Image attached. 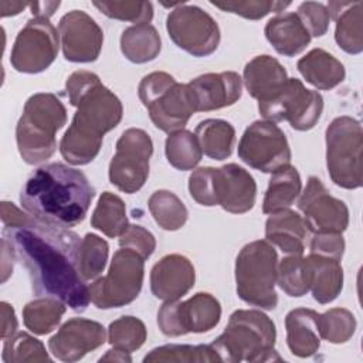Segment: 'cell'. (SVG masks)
I'll return each instance as SVG.
<instances>
[{
  "label": "cell",
  "mask_w": 363,
  "mask_h": 363,
  "mask_svg": "<svg viewBox=\"0 0 363 363\" xmlns=\"http://www.w3.org/2000/svg\"><path fill=\"white\" fill-rule=\"evenodd\" d=\"M1 242L28 271L37 295L60 299L75 312L86 309L91 296L79 272L82 240L77 233L34 218L27 225L4 227Z\"/></svg>",
  "instance_id": "cell-1"
},
{
  "label": "cell",
  "mask_w": 363,
  "mask_h": 363,
  "mask_svg": "<svg viewBox=\"0 0 363 363\" xmlns=\"http://www.w3.org/2000/svg\"><path fill=\"white\" fill-rule=\"evenodd\" d=\"M95 196L86 176L64 163L35 169L20 193L24 210L37 221L69 228L82 223Z\"/></svg>",
  "instance_id": "cell-2"
},
{
  "label": "cell",
  "mask_w": 363,
  "mask_h": 363,
  "mask_svg": "<svg viewBox=\"0 0 363 363\" xmlns=\"http://www.w3.org/2000/svg\"><path fill=\"white\" fill-rule=\"evenodd\" d=\"M77 112L60 142L62 157L75 166L91 163L99 153L104 135L116 128L123 108L119 98L96 82L75 104Z\"/></svg>",
  "instance_id": "cell-3"
},
{
  "label": "cell",
  "mask_w": 363,
  "mask_h": 363,
  "mask_svg": "<svg viewBox=\"0 0 363 363\" xmlns=\"http://www.w3.org/2000/svg\"><path fill=\"white\" fill-rule=\"evenodd\" d=\"M277 329L272 319L257 309L231 313L224 332L211 343L221 362H274L281 356L274 349Z\"/></svg>",
  "instance_id": "cell-4"
},
{
  "label": "cell",
  "mask_w": 363,
  "mask_h": 363,
  "mask_svg": "<svg viewBox=\"0 0 363 363\" xmlns=\"http://www.w3.org/2000/svg\"><path fill=\"white\" fill-rule=\"evenodd\" d=\"M67 122V109L60 98L51 92L31 95L16 126L18 153L28 164L50 159L55 149V133Z\"/></svg>",
  "instance_id": "cell-5"
},
{
  "label": "cell",
  "mask_w": 363,
  "mask_h": 363,
  "mask_svg": "<svg viewBox=\"0 0 363 363\" xmlns=\"http://www.w3.org/2000/svg\"><path fill=\"white\" fill-rule=\"evenodd\" d=\"M278 255L275 248L264 240L248 242L235 259L237 295L248 305L261 309H275Z\"/></svg>",
  "instance_id": "cell-6"
},
{
  "label": "cell",
  "mask_w": 363,
  "mask_h": 363,
  "mask_svg": "<svg viewBox=\"0 0 363 363\" xmlns=\"http://www.w3.org/2000/svg\"><path fill=\"white\" fill-rule=\"evenodd\" d=\"M138 94L153 125L163 132L183 129L194 113L187 84H179L167 72L155 71L143 77Z\"/></svg>",
  "instance_id": "cell-7"
},
{
  "label": "cell",
  "mask_w": 363,
  "mask_h": 363,
  "mask_svg": "<svg viewBox=\"0 0 363 363\" xmlns=\"http://www.w3.org/2000/svg\"><path fill=\"white\" fill-rule=\"evenodd\" d=\"M363 130L357 119L335 118L326 129V166L332 182L353 190L363 184Z\"/></svg>",
  "instance_id": "cell-8"
},
{
  "label": "cell",
  "mask_w": 363,
  "mask_h": 363,
  "mask_svg": "<svg viewBox=\"0 0 363 363\" xmlns=\"http://www.w3.org/2000/svg\"><path fill=\"white\" fill-rule=\"evenodd\" d=\"M145 259L132 250H118L105 277L89 285L91 302L99 309L121 308L133 302L143 284Z\"/></svg>",
  "instance_id": "cell-9"
},
{
  "label": "cell",
  "mask_w": 363,
  "mask_h": 363,
  "mask_svg": "<svg viewBox=\"0 0 363 363\" xmlns=\"http://www.w3.org/2000/svg\"><path fill=\"white\" fill-rule=\"evenodd\" d=\"M265 121H286L295 130H309L320 119L323 98L318 91L306 89L296 78H288L282 88L265 101L258 102Z\"/></svg>",
  "instance_id": "cell-10"
},
{
  "label": "cell",
  "mask_w": 363,
  "mask_h": 363,
  "mask_svg": "<svg viewBox=\"0 0 363 363\" xmlns=\"http://www.w3.org/2000/svg\"><path fill=\"white\" fill-rule=\"evenodd\" d=\"M152 153V139L143 129H126L118 139L116 153L109 163V182L123 193H136L147 180Z\"/></svg>",
  "instance_id": "cell-11"
},
{
  "label": "cell",
  "mask_w": 363,
  "mask_h": 363,
  "mask_svg": "<svg viewBox=\"0 0 363 363\" xmlns=\"http://www.w3.org/2000/svg\"><path fill=\"white\" fill-rule=\"evenodd\" d=\"M170 40L193 57H207L220 44V28L216 20L203 9L179 4L166 18Z\"/></svg>",
  "instance_id": "cell-12"
},
{
  "label": "cell",
  "mask_w": 363,
  "mask_h": 363,
  "mask_svg": "<svg viewBox=\"0 0 363 363\" xmlns=\"http://www.w3.org/2000/svg\"><path fill=\"white\" fill-rule=\"evenodd\" d=\"M60 33L45 17H34L18 31L10 64L18 72L38 74L45 71L55 60L60 47Z\"/></svg>",
  "instance_id": "cell-13"
},
{
  "label": "cell",
  "mask_w": 363,
  "mask_h": 363,
  "mask_svg": "<svg viewBox=\"0 0 363 363\" xmlns=\"http://www.w3.org/2000/svg\"><path fill=\"white\" fill-rule=\"evenodd\" d=\"M221 318L220 302L207 292H197L184 302L169 301L157 312V325L166 336L204 333L216 328Z\"/></svg>",
  "instance_id": "cell-14"
},
{
  "label": "cell",
  "mask_w": 363,
  "mask_h": 363,
  "mask_svg": "<svg viewBox=\"0 0 363 363\" xmlns=\"http://www.w3.org/2000/svg\"><path fill=\"white\" fill-rule=\"evenodd\" d=\"M238 157L252 169L274 173L289 164L291 147L278 125L269 121H255L240 139Z\"/></svg>",
  "instance_id": "cell-15"
},
{
  "label": "cell",
  "mask_w": 363,
  "mask_h": 363,
  "mask_svg": "<svg viewBox=\"0 0 363 363\" xmlns=\"http://www.w3.org/2000/svg\"><path fill=\"white\" fill-rule=\"evenodd\" d=\"M298 207L303 213L306 227L315 234H342L349 225V208L345 201L330 196L323 183L315 176L308 179Z\"/></svg>",
  "instance_id": "cell-16"
},
{
  "label": "cell",
  "mask_w": 363,
  "mask_h": 363,
  "mask_svg": "<svg viewBox=\"0 0 363 363\" xmlns=\"http://www.w3.org/2000/svg\"><path fill=\"white\" fill-rule=\"evenodd\" d=\"M58 33L65 60L71 62H92L99 57L104 33L85 11L72 10L64 14L58 24Z\"/></svg>",
  "instance_id": "cell-17"
},
{
  "label": "cell",
  "mask_w": 363,
  "mask_h": 363,
  "mask_svg": "<svg viewBox=\"0 0 363 363\" xmlns=\"http://www.w3.org/2000/svg\"><path fill=\"white\" fill-rule=\"evenodd\" d=\"M213 196L216 206L233 214L250 211L255 204L257 184L254 177L241 166L228 163L213 167L211 172Z\"/></svg>",
  "instance_id": "cell-18"
},
{
  "label": "cell",
  "mask_w": 363,
  "mask_h": 363,
  "mask_svg": "<svg viewBox=\"0 0 363 363\" xmlns=\"http://www.w3.org/2000/svg\"><path fill=\"white\" fill-rule=\"evenodd\" d=\"M106 340L105 328L95 320L72 318L48 340L50 352L62 362H77Z\"/></svg>",
  "instance_id": "cell-19"
},
{
  "label": "cell",
  "mask_w": 363,
  "mask_h": 363,
  "mask_svg": "<svg viewBox=\"0 0 363 363\" xmlns=\"http://www.w3.org/2000/svg\"><path fill=\"white\" fill-rule=\"evenodd\" d=\"M242 79L234 71L208 72L187 84L194 112H208L234 105L241 98Z\"/></svg>",
  "instance_id": "cell-20"
},
{
  "label": "cell",
  "mask_w": 363,
  "mask_h": 363,
  "mask_svg": "<svg viewBox=\"0 0 363 363\" xmlns=\"http://www.w3.org/2000/svg\"><path fill=\"white\" fill-rule=\"evenodd\" d=\"M196 272L190 259L180 254L164 255L150 271L152 294L164 302L177 301L194 285Z\"/></svg>",
  "instance_id": "cell-21"
},
{
  "label": "cell",
  "mask_w": 363,
  "mask_h": 363,
  "mask_svg": "<svg viewBox=\"0 0 363 363\" xmlns=\"http://www.w3.org/2000/svg\"><path fill=\"white\" fill-rule=\"evenodd\" d=\"M309 228L295 211L285 208L271 214L265 223V238L289 255H302Z\"/></svg>",
  "instance_id": "cell-22"
},
{
  "label": "cell",
  "mask_w": 363,
  "mask_h": 363,
  "mask_svg": "<svg viewBox=\"0 0 363 363\" xmlns=\"http://www.w3.org/2000/svg\"><path fill=\"white\" fill-rule=\"evenodd\" d=\"M329 16L336 21L335 40L347 54L363 51V1H329Z\"/></svg>",
  "instance_id": "cell-23"
},
{
  "label": "cell",
  "mask_w": 363,
  "mask_h": 363,
  "mask_svg": "<svg viewBox=\"0 0 363 363\" xmlns=\"http://www.w3.org/2000/svg\"><path fill=\"white\" fill-rule=\"evenodd\" d=\"M305 259L309 291L319 303H329L335 301L343 289V268L340 261L311 254Z\"/></svg>",
  "instance_id": "cell-24"
},
{
  "label": "cell",
  "mask_w": 363,
  "mask_h": 363,
  "mask_svg": "<svg viewBox=\"0 0 363 363\" xmlns=\"http://www.w3.org/2000/svg\"><path fill=\"white\" fill-rule=\"evenodd\" d=\"M288 75L282 64L271 55H257L244 68V84L248 94L258 102L268 99L286 82Z\"/></svg>",
  "instance_id": "cell-25"
},
{
  "label": "cell",
  "mask_w": 363,
  "mask_h": 363,
  "mask_svg": "<svg viewBox=\"0 0 363 363\" xmlns=\"http://www.w3.org/2000/svg\"><path fill=\"white\" fill-rule=\"evenodd\" d=\"M264 33L275 51L285 57H295L311 43L308 30L295 13H282L269 18Z\"/></svg>",
  "instance_id": "cell-26"
},
{
  "label": "cell",
  "mask_w": 363,
  "mask_h": 363,
  "mask_svg": "<svg viewBox=\"0 0 363 363\" xmlns=\"http://www.w3.org/2000/svg\"><path fill=\"white\" fill-rule=\"evenodd\" d=\"M286 343L292 354L298 357L313 356L320 346L318 330V312L308 308H296L285 316Z\"/></svg>",
  "instance_id": "cell-27"
},
{
  "label": "cell",
  "mask_w": 363,
  "mask_h": 363,
  "mask_svg": "<svg viewBox=\"0 0 363 363\" xmlns=\"http://www.w3.org/2000/svg\"><path fill=\"white\" fill-rule=\"evenodd\" d=\"M301 75L318 89H332L343 82L346 71L343 64L322 48H313L298 64Z\"/></svg>",
  "instance_id": "cell-28"
},
{
  "label": "cell",
  "mask_w": 363,
  "mask_h": 363,
  "mask_svg": "<svg viewBox=\"0 0 363 363\" xmlns=\"http://www.w3.org/2000/svg\"><path fill=\"white\" fill-rule=\"evenodd\" d=\"M301 189V176L294 166L285 164L277 169L268 183L262 201V211L265 214H274L291 207L299 196Z\"/></svg>",
  "instance_id": "cell-29"
},
{
  "label": "cell",
  "mask_w": 363,
  "mask_h": 363,
  "mask_svg": "<svg viewBox=\"0 0 363 363\" xmlns=\"http://www.w3.org/2000/svg\"><path fill=\"white\" fill-rule=\"evenodd\" d=\"M162 50V40L157 30L150 24H138L123 30L121 35V51L135 64L153 61Z\"/></svg>",
  "instance_id": "cell-30"
},
{
  "label": "cell",
  "mask_w": 363,
  "mask_h": 363,
  "mask_svg": "<svg viewBox=\"0 0 363 363\" xmlns=\"http://www.w3.org/2000/svg\"><path fill=\"white\" fill-rule=\"evenodd\" d=\"M201 152L214 160H224L231 156L235 129L223 119H206L201 121L194 130Z\"/></svg>",
  "instance_id": "cell-31"
},
{
  "label": "cell",
  "mask_w": 363,
  "mask_h": 363,
  "mask_svg": "<svg viewBox=\"0 0 363 363\" xmlns=\"http://www.w3.org/2000/svg\"><path fill=\"white\" fill-rule=\"evenodd\" d=\"M91 225L102 231L106 237H119L129 225L122 199L111 191H104L92 213Z\"/></svg>",
  "instance_id": "cell-32"
},
{
  "label": "cell",
  "mask_w": 363,
  "mask_h": 363,
  "mask_svg": "<svg viewBox=\"0 0 363 363\" xmlns=\"http://www.w3.org/2000/svg\"><path fill=\"white\" fill-rule=\"evenodd\" d=\"M65 313V303L60 299L43 296L28 302L23 309V320L28 330L35 335L52 332Z\"/></svg>",
  "instance_id": "cell-33"
},
{
  "label": "cell",
  "mask_w": 363,
  "mask_h": 363,
  "mask_svg": "<svg viewBox=\"0 0 363 363\" xmlns=\"http://www.w3.org/2000/svg\"><path fill=\"white\" fill-rule=\"evenodd\" d=\"M147 207L156 224L166 231H176L187 221L189 211L186 206L174 193L169 190L155 191L149 197Z\"/></svg>",
  "instance_id": "cell-34"
},
{
  "label": "cell",
  "mask_w": 363,
  "mask_h": 363,
  "mask_svg": "<svg viewBox=\"0 0 363 363\" xmlns=\"http://www.w3.org/2000/svg\"><path fill=\"white\" fill-rule=\"evenodd\" d=\"M164 153L167 162L177 170L194 169L203 156L196 135L186 129L169 133L164 143Z\"/></svg>",
  "instance_id": "cell-35"
},
{
  "label": "cell",
  "mask_w": 363,
  "mask_h": 363,
  "mask_svg": "<svg viewBox=\"0 0 363 363\" xmlns=\"http://www.w3.org/2000/svg\"><path fill=\"white\" fill-rule=\"evenodd\" d=\"M145 363L157 362H189V363H213L221 362L220 356L211 347V345H164L150 350L145 357Z\"/></svg>",
  "instance_id": "cell-36"
},
{
  "label": "cell",
  "mask_w": 363,
  "mask_h": 363,
  "mask_svg": "<svg viewBox=\"0 0 363 363\" xmlns=\"http://www.w3.org/2000/svg\"><path fill=\"white\" fill-rule=\"evenodd\" d=\"M318 330L319 336L330 343H345L354 335V315L345 308H332L325 313H318Z\"/></svg>",
  "instance_id": "cell-37"
},
{
  "label": "cell",
  "mask_w": 363,
  "mask_h": 363,
  "mask_svg": "<svg viewBox=\"0 0 363 363\" xmlns=\"http://www.w3.org/2000/svg\"><path fill=\"white\" fill-rule=\"evenodd\" d=\"M146 326L135 316H122L113 320L108 329V342L115 349L123 352H135L146 340Z\"/></svg>",
  "instance_id": "cell-38"
},
{
  "label": "cell",
  "mask_w": 363,
  "mask_h": 363,
  "mask_svg": "<svg viewBox=\"0 0 363 363\" xmlns=\"http://www.w3.org/2000/svg\"><path fill=\"white\" fill-rule=\"evenodd\" d=\"M1 359L6 363L51 362L44 345L26 332H18L4 340Z\"/></svg>",
  "instance_id": "cell-39"
},
{
  "label": "cell",
  "mask_w": 363,
  "mask_h": 363,
  "mask_svg": "<svg viewBox=\"0 0 363 363\" xmlns=\"http://www.w3.org/2000/svg\"><path fill=\"white\" fill-rule=\"evenodd\" d=\"M109 254L108 242L96 234L88 233L79 248V272L85 281L98 278L106 265Z\"/></svg>",
  "instance_id": "cell-40"
},
{
  "label": "cell",
  "mask_w": 363,
  "mask_h": 363,
  "mask_svg": "<svg viewBox=\"0 0 363 363\" xmlns=\"http://www.w3.org/2000/svg\"><path fill=\"white\" fill-rule=\"evenodd\" d=\"M277 284L288 296H303L309 291L305 259L301 255L285 257L277 267Z\"/></svg>",
  "instance_id": "cell-41"
},
{
  "label": "cell",
  "mask_w": 363,
  "mask_h": 363,
  "mask_svg": "<svg viewBox=\"0 0 363 363\" xmlns=\"http://www.w3.org/2000/svg\"><path fill=\"white\" fill-rule=\"evenodd\" d=\"M94 6L109 18L130 21L135 26L149 24L153 18L150 1H94Z\"/></svg>",
  "instance_id": "cell-42"
},
{
  "label": "cell",
  "mask_w": 363,
  "mask_h": 363,
  "mask_svg": "<svg viewBox=\"0 0 363 363\" xmlns=\"http://www.w3.org/2000/svg\"><path fill=\"white\" fill-rule=\"evenodd\" d=\"M214 7L225 11L233 13L237 16H241L248 20H259L269 14L271 11H282L288 6H291V1H271V0H225V1H210Z\"/></svg>",
  "instance_id": "cell-43"
},
{
  "label": "cell",
  "mask_w": 363,
  "mask_h": 363,
  "mask_svg": "<svg viewBox=\"0 0 363 363\" xmlns=\"http://www.w3.org/2000/svg\"><path fill=\"white\" fill-rule=\"evenodd\" d=\"M311 37H322L329 27V11L326 6L316 1H303L295 13Z\"/></svg>",
  "instance_id": "cell-44"
},
{
  "label": "cell",
  "mask_w": 363,
  "mask_h": 363,
  "mask_svg": "<svg viewBox=\"0 0 363 363\" xmlns=\"http://www.w3.org/2000/svg\"><path fill=\"white\" fill-rule=\"evenodd\" d=\"M121 248H128L139 254L143 259H147L155 248L156 240L150 231L138 224H129L126 230L119 235Z\"/></svg>",
  "instance_id": "cell-45"
},
{
  "label": "cell",
  "mask_w": 363,
  "mask_h": 363,
  "mask_svg": "<svg viewBox=\"0 0 363 363\" xmlns=\"http://www.w3.org/2000/svg\"><path fill=\"white\" fill-rule=\"evenodd\" d=\"M213 167L196 169L189 177V191L190 196L201 206L213 207L216 206L211 184Z\"/></svg>",
  "instance_id": "cell-46"
},
{
  "label": "cell",
  "mask_w": 363,
  "mask_h": 363,
  "mask_svg": "<svg viewBox=\"0 0 363 363\" xmlns=\"http://www.w3.org/2000/svg\"><path fill=\"white\" fill-rule=\"evenodd\" d=\"M345 252V240L339 233H318L311 241V254L340 261Z\"/></svg>",
  "instance_id": "cell-47"
},
{
  "label": "cell",
  "mask_w": 363,
  "mask_h": 363,
  "mask_svg": "<svg viewBox=\"0 0 363 363\" xmlns=\"http://www.w3.org/2000/svg\"><path fill=\"white\" fill-rule=\"evenodd\" d=\"M99 81H101L99 77L89 71L81 69V71L72 72L65 82V89H67L68 98H69V104L72 106H75L77 101Z\"/></svg>",
  "instance_id": "cell-48"
},
{
  "label": "cell",
  "mask_w": 363,
  "mask_h": 363,
  "mask_svg": "<svg viewBox=\"0 0 363 363\" xmlns=\"http://www.w3.org/2000/svg\"><path fill=\"white\" fill-rule=\"evenodd\" d=\"M33 220V216L23 213L13 203L1 201V221L4 227H21L30 224Z\"/></svg>",
  "instance_id": "cell-49"
},
{
  "label": "cell",
  "mask_w": 363,
  "mask_h": 363,
  "mask_svg": "<svg viewBox=\"0 0 363 363\" xmlns=\"http://www.w3.org/2000/svg\"><path fill=\"white\" fill-rule=\"evenodd\" d=\"M0 309H1V339L6 340L9 337H11L16 330H17V319H16V313L14 309L10 303L7 302H1L0 303Z\"/></svg>",
  "instance_id": "cell-50"
},
{
  "label": "cell",
  "mask_w": 363,
  "mask_h": 363,
  "mask_svg": "<svg viewBox=\"0 0 363 363\" xmlns=\"http://www.w3.org/2000/svg\"><path fill=\"white\" fill-rule=\"evenodd\" d=\"M60 6V1H45V3H30V7H31V13L35 16V17H51L54 14V11L58 9Z\"/></svg>",
  "instance_id": "cell-51"
},
{
  "label": "cell",
  "mask_w": 363,
  "mask_h": 363,
  "mask_svg": "<svg viewBox=\"0 0 363 363\" xmlns=\"http://www.w3.org/2000/svg\"><path fill=\"white\" fill-rule=\"evenodd\" d=\"M26 7H30V3H24V1H1L0 3L1 17L16 16V14L21 13Z\"/></svg>",
  "instance_id": "cell-52"
},
{
  "label": "cell",
  "mask_w": 363,
  "mask_h": 363,
  "mask_svg": "<svg viewBox=\"0 0 363 363\" xmlns=\"http://www.w3.org/2000/svg\"><path fill=\"white\" fill-rule=\"evenodd\" d=\"M99 362H132V357L129 356L128 352L115 349L113 350H108L101 359Z\"/></svg>",
  "instance_id": "cell-53"
}]
</instances>
